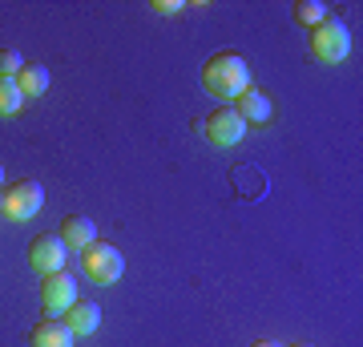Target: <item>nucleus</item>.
I'll return each mask as SVG.
<instances>
[{
	"label": "nucleus",
	"instance_id": "4468645a",
	"mask_svg": "<svg viewBox=\"0 0 363 347\" xmlns=\"http://www.w3.org/2000/svg\"><path fill=\"white\" fill-rule=\"evenodd\" d=\"M327 16V9L319 4V0H298L295 4V25H307V28H315L319 21Z\"/></svg>",
	"mask_w": 363,
	"mask_h": 347
},
{
	"label": "nucleus",
	"instance_id": "f8f14e48",
	"mask_svg": "<svg viewBox=\"0 0 363 347\" xmlns=\"http://www.w3.org/2000/svg\"><path fill=\"white\" fill-rule=\"evenodd\" d=\"M16 89L25 93V97H40V93L49 89V69H45V65H28L25 61V69L16 73Z\"/></svg>",
	"mask_w": 363,
	"mask_h": 347
},
{
	"label": "nucleus",
	"instance_id": "0eeeda50",
	"mask_svg": "<svg viewBox=\"0 0 363 347\" xmlns=\"http://www.w3.org/2000/svg\"><path fill=\"white\" fill-rule=\"evenodd\" d=\"M28 267L37 270V275L65 270V243L57 234H33V243H28Z\"/></svg>",
	"mask_w": 363,
	"mask_h": 347
},
{
	"label": "nucleus",
	"instance_id": "2eb2a0df",
	"mask_svg": "<svg viewBox=\"0 0 363 347\" xmlns=\"http://www.w3.org/2000/svg\"><path fill=\"white\" fill-rule=\"evenodd\" d=\"M25 69V57L16 49H0V77H9V81H16V73Z\"/></svg>",
	"mask_w": 363,
	"mask_h": 347
},
{
	"label": "nucleus",
	"instance_id": "f3484780",
	"mask_svg": "<svg viewBox=\"0 0 363 347\" xmlns=\"http://www.w3.org/2000/svg\"><path fill=\"white\" fill-rule=\"evenodd\" d=\"M250 347H279V343H271V339H255Z\"/></svg>",
	"mask_w": 363,
	"mask_h": 347
},
{
	"label": "nucleus",
	"instance_id": "39448f33",
	"mask_svg": "<svg viewBox=\"0 0 363 347\" xmlns=\"http://www.w3.org/2000/svg\"><path fill=\"white\" fill-rule=\"evenodd\" d=\"M202 129H206V138L218 145V150H230V145L242 142V133H247V121L234 114V105H218V109H214V114L202 121Z\"/></svg>",
	"mask_w": 363,
	"mask_h": 347
},
{
	"label": "nucleus",
	"instance_id": "1a4fd4ad",
	"mask_svg": "<svg viewBox=\"0 0 363 347\" xmlns=\"http://www.w3.org/2000/svg\"><path fill=\"white\" fill-rule=\"evenodd\" d=\"M57 238L65 243V250H85L89 243H97V231L85 214H65L61 226H57Z\"/></svg>",
	"mask_w": 363,
	"mask_h": 347
},
{
	"label": "nucleus",
	"instance_id": "ddd939ff",
	"mask_svg": "<svg viewBox=\"0 0 363 347\" xmlns=\"http://www.w3.org/2000/svg\"><path fill=\"white\" fill-rule=\"evenodd\" d=\"M21 105H25V93L16 89V81L0 77V117H13Z\"/></svg>",
	"mask_w": 363,
	"mask_h": 347
},
{
	"label": "nucleus",
	"instance_id": "9b49d317",
	"mask_svg": "<svg viewBox=\"0 0 363 347\" xmlns=\"http://www.w3.org/2000/svg\"><path fill=\"white\" fill-rule=\"evenodd\" d=\"M28 347H73V331L61 319H45L28 331Z\"/></svg>",
	"mask_w": 363,
	"mask_h": 347
},
{
	"label": "nucleus",
	"instance_id": "dca6fc26",
	"mask_svg": "<svg viewBox=\"0 0 363 347\" xmlns=\"http://www.w3.org/2000/svg\"><path fill=\"white\" fill-rule=\"evenodd\" d=\"M182 9H186L182 0H154V13L157 16H174V13H182Z\"/></svg>",
	"mask_w": 363,
	"mask_h": 347
},
{
	"label": "nucleus",
	"instance_id": "9d476101",
	"mask_svg": "<svg viewBox=\"0 0 363 347\" xmlns=\"http://www.w3.org/2000/svg\"><path fill=\"white\" fill-rule=\"evenodd\" d=\"M61 323L73 331V339H77V335H93L97 327H101V307L89 303V299H77V303L65 311V319H61Z\"/></svg>",
	"mask_w": 363,
	"mask_h": 347
},
{
	"label": "nucleus",
	"instance_id": "a211bd4d",
	"mask_svg": "<svg viewBox=\"0 0 363 347\" xmlns=\"http://www.w3.org/2000/svg\"><path fill=\"white\" fill-rule=\"evenodd\" d=\"M0 186H4V166H0Z\"/></svg>",
	"mask_w": 363,
	"mask_h": 347
},
{
	"label": "nucleus",
	"instance_id": "f03ea898",
	"mask_svg": "<svg viewBox=\"0 0 363 347\" xmlns=\"http://www.w3.org/2000/svg\"><path fill=\"white\" fill-rule=\"evenodd\" d=\"M307 45H311V57L323 65H339L343 57L351 53V28L339 21V16L327 13L319 25L311 28V37H307Z\"/></svg>",
	"mask_w": 363,
	"mask_h": 347
},
{
	"label": "nucleus",
	"instance_id": "423d86ee",
	"mask_svg": "<svg viewBox=\"0 0 363 347\" xmlns=\"http://www.w3.org/2000/svg\"><path fill=\"white\" fill-rule=\"evenodd\" d=\"M77 299H81L77 295V283H73V275H69V270H52V275L40 279V303H45V311L65 315Z\"/></svg>",
	"mask_w": 363,
	"mask_h": 347
},
{
	"label": "nucleus",
	"instance_id": "6ab92c4d",
	"mask_svg": "<svg viewBox=\"0 0 363 347\" xmlns=\"http://www.w3.org/2000/svg\"><path fill=\"white\" fill-rule=\"evenodd\" d=\"M291 347H311V343H291Z\"/></svg>",
	"mask_w": 363,
	"mask_h": 347
},
{
	"label": "nucleus",
	"instance_id": "20e7f679",
	"mask_svg": "<svg viewBox=\"0 0 363 347\" xmlns=\"http://www.w3.org/2000/svg\"><path fill=\"white\" fill-rule=\"evenodd\" d=\"M81 267H85V275H89L93 283H117L121 270H125V258H121V250L113 243L97 238V243H89L81 250Z\"/></svg>",
	"mask_w": 363,
	"mask_h": 347
},
{
	"label": "nucleus",
	"instance_id": "7ed1b4c3",
	"mask_svg": "<svg viewBox=\"0 0 363 347\" xmlns=\"http://www.w3.org/2000/svg\"><path fill=\"white\" fill-rule=\"evenodd\" d=\"M45 206V186L37 178H21V182H9L0 190V214L9 222H28L37 219V210Z\"/></svg>",
	"mask_w": 363,
	"mask_h": 347
},
{
	"label": "nucleus",
	"instance_id": "f257e3e1",
	"mask_svg": "<svg viewBox=\"0 0 363 347\" xmlns=\"http://www.w3.org/2000/svg\"><path fill=\"white\" fill-rule=\"evenodd\" d=\"M247 85H250V69H247V61H242V53L222 49V53H214V57H206V65H202V89H206L210 97H218L222 105H230Z\"/></svg>",
	"mask_w": 363,
	"mask_h": 347
},
{
	"label": "nucleus",
	"instance_id": "6e6552de",
	"mask_svg": "<svg viewBox=\"0 0 363 347\" xmlns=\"http://www.w3.org/2000/svg\"><path fill=\"white\" fill-rule=\"evenodd\" d=\"M230 105H234V114L247 121V129L250 126H267L271 114H274V101L267 97V89H259V85H247V89L238 93Z\"/></svg>",
	"mask_w": 363,
	"mask_h": 347
}]
</instances>
